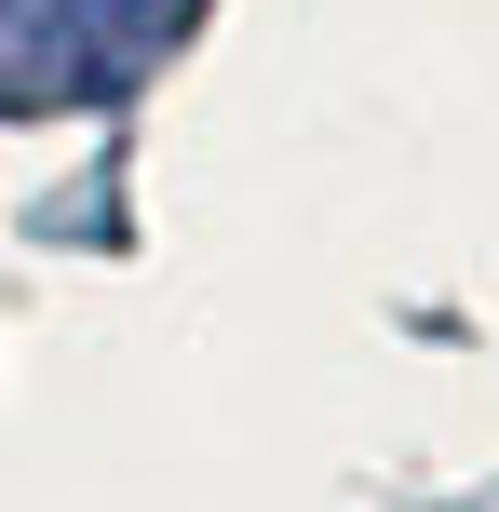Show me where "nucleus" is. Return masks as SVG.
<instances>
[{
  "mask_svg": "<svg viewBox=\"0 0 499 512\" xmlns=\"http://www.w3.org/2000/svg\"><path fill=\"white\" fill-rule=\"evenodd\" d=\"M162 0H0V108H95L149 68Z\"/></svg>",
  "mask_w": 499,
  "mask_h": 512,
  "instance_id": "1",
  "label": "nucleus"
}]
</instances>
